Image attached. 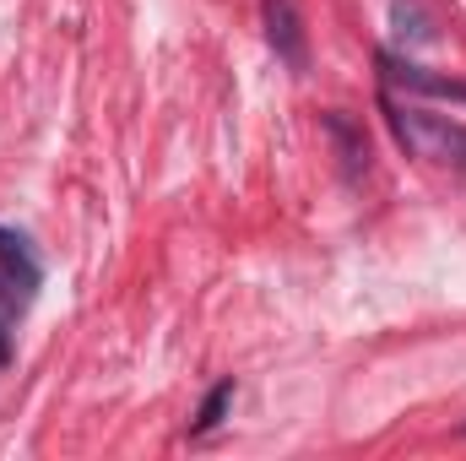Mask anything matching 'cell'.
Segmentation results:
<instances>
[{
  "label": "cell",
  "instance_id": "5",
  "mask_svg": "<svg viewBox=\"0 0 466 461\" xmlns=\"http://www.w3.org/2000/svg\"><path fill=\"white\" fill-rule=\"evenodd\" d=\"M326 130H331V141H337V152H342V169L358 179V174L369 169V141H363V130H358L342 109H331V115H326Z\"/></svg>",
  "mask_w": 466,
  "mask_h": 461
},
{
  "label": "cell",
  "instance_id": "6",
  "mask_svg": "<svg viewBox=\"0 0 466 461\" xmlns=\"http://www.w3.org/2000/svg\"><path fill=\"white\" fill-rule=\"evenodd\" d=\"M390 22H396V38H401V44H412V49L440 38V33H434V16H429V5H423V0H396V5H390Z\"/></svg>",
  "mask_w": 466,
  "mask_h": 461
},
{
  "label": "cell",
  "instance_id": "9",
  "mask_svg": "<svg viewBox=\"0 0 466 461\" xmlns=\"http://www.w3.org/2000/svg\"><path fill=\"white\" fill-rule=\"evenodd\" d=\"M5 364H11V332L0 326V369H5Z\"/></svg>",
  "mask_w": 466,
  "mask_h": 461
},
{
  "label": "cell",
  "instance_id": "2",
  "mask_svg": "<svg viewBox=\"0 0 466 461\" xmlns=\"http://www.w3.org/2000/svg\"><path fill=\"white\" fill-rule=\"evenodd\" d=\"M260 16H266V44L277 49V60L288 71H304L309 66V38H304V16L293 0H260Z\"/></svg>",
  "mask_w": 466,
  "mask_h": 461
},
{
  "label": "cell",
  "instance_id": "4",
  "mask_svg": "<svg viewBox=\"0 0 466 461\" xmlns=\"http://www.w3.org/2000/svg\"><path fill=\"white\" fill-rule=\"evenodd\" d=\"M0 271L22 288V299L38 288V261H33V250H27V239L16 229H0Z\"/></svg>",
  "mask_w": 466,
  "mask_h": 461
},
{
  "label": "cell",
  "instance_id": "8",
  "mask_svg": "<svg viewBox=\"0 0 466 461\" xmlns=\"http://www.w3.org/2000/svg\"><path fill=\"white\" fill-rule=\"evenodd\" d=\"M16 293H22V288H16V282H11V277L0 271V304H16Z\"/></svg>",
  "mask_w": 466,
  "mask_h": 461
},
{
  "label": "cell",
  "instance_id": "3",
  "mask_svg": "<svg viewBox=\"0 0 466 461\" xmlns=\"http://www.w3.org/2000/svg\"><path fill=\"white\" fill-rule=\"evenodd\" d=\"M380 77H385L390 87H407V93H423V98H456V104H466V82L434 77L429 66H418V60H407V55H396V49L380 55Z\"/></svg>",
  "mask_w": 466,
  "mask_h": 461
},
{
  "label": "cell",
  "instance_id": "1",
  "mask_svg": "<svg viewBox=\"0 0 466 461\" xmlns=\"http://www.w3.org/2000/svg\"><path fill=\"white\" fill-rule=\"evenodd\" d=\"M396 141L412 152V158H429V163H456L466 169V125L445 115H429V109H412V104H385Z\"/></svg>",
  "mask_w": 466,
  "mask_h": 461
},
{
  "label": "cell",
  "instance_id": "7",
  "mask_svg": "<svg viewBox=\"0 0 466 461\" xmlns=\"http://www.w3.org/2000/svg\"><path fill=\"white\" fill-rule=\"evenodd\" d=\"M228 407H233V380H223V385H212V391H207V402H201V413H196L190 435H212V429L228 418Z\"/></svg>",
  "mask_w": 466,
  "mask_h": 461
}]
</instances>
